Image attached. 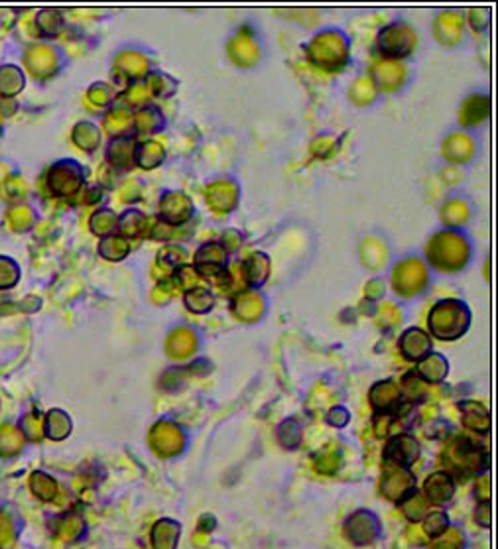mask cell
<instances>
[{
    "label": "cell",
    "instance_id": "52a82bcc",
    "mask_svg": "<svg viewBox=\"0 0 498 549\" xmlns=\"http://www.w3.org/2000/svg\"><path fill=\"white\" fill-rule=\"evenodd\" d=\"M30 218H32V213L26 209V207H14L10 213H8V223L14 230H24L28 225H30Z\"/></svg>",
    "mask_w": 498,
    "mask_h": 549
},
{
    "label": "cell",
    "instance_id": "277c9868",
    "mask_svg": "<svg viewBox=\"0 0 498 549\" xmlns=\"http://www.w3.org/2000/svg\"><path fill=\"white\" fill-rule=\"evenodd\" d=\"M24 87V77L20 69L8 67L0 69V91L2 95H16Z\"/></svg>",
    "mask_w": 498,
    "mask_h": 549
},
{
    "label": "cell",
    "instance_id": "8992f818",
    "mask_svg": "<svg viewBox=\"0 0 498 549\" xmlns=\"http://www.w3.org/2000/svg\"><path fill=\"white\" fill-rule=\"evenodd\" d=\"M20 278V270L14 260L0 256V289L2 287H12Z\"/></svg>",
    "mask_w": 498,
    "mask_h": 549
},
{
    "label": "cell",
    "instance_id": "ba28073f",
    "mask_svg": "<svg viewBox=\"0 0 498 549\" xmlns=\"http://www.w3.org/2000/svg\"><path fill=\"white\" fill-rule=\"evenodd\" d=\"M22 433L26 435V437H30L32 441H38V439L42 437V425H40L38 415L30 413V415H26V417H24Z\"/></svg>",
    "mask_w": 498,
    "mask_h": 549
},
{
    "label": "cell",
    "instance_id": "30bf717a",
    "mask_svg": "<svg viewBox=\"0 0 498 549\" xmlns=\"http://www.w3.org/2000/svg\"><path fill=\"white\" fill-rule=\"evenodd\" d=\"M0 518H2V516H0Z\"/></svg>",
    "mask_w": 498,
    "mask_h": 549
},
{
    "label": "cell",
    "instance_id": "7a4b0ae2",
    "mask_svg": "<svg viewBox=\"0 0 498 549\" xmlns=\"http://www.w3.org/2000/svg\"><path fill=\"white\" fill-rule=\"evenodd\" d=\"M24 433L18 427L2 425L0 427V457H14L22 451Z\"/></svg>",
    "mask_w": 498,
    "mask_h": 549
},
{
    "label": "cell",
    "instance_id": "5b68a950",
    "mask_svg": "<svg viewBox=\"0 0 498 549\" xmlns=\"http://www.w3.org/2000/svg\"><path fill=\"white\" fill-rule=\"evenodd\" d=\"M70 417L63 412H49L46 420V431L51 439H63L70 433Z\"/></svg>",
    "mask_w": 498,
    "mask_h": 549
},
{
    "label": "cell",
    "instance_id": "9c48e42d",
    "mask_svg": "<svg viewBox=\"0 0 498 549\" xmlns=\"http://www.w3.org/2000/svg\"><path fill=\"white\" fill-rule=\"evenodd\" d=\"M14 541V526L8 520V516L0 518V548H8Z\"/></svg>",
    "mask_w": 498,
    "mask_h": 549
},
{
    "label": "cell",
    "instance_id": "3957f363",
    "mask_svg": "<svg viewBox=\"0 0 498 549\" xmlns=\"http://www.w3.org/2000/svg\"><path fill=\"white\" fill-rule=\"evenodd\" d=\"M30 486H32V492H34L35 496H38L40 500H44V502H49V500L56 496V492H58L56 481L49 479L44 472H34V475L30 477Z\"/></svg>",
    "mask_w": 498,
    "mask_h": 549
},
{
    "label": "cell",
    "instance_id": "6da1fadb",
    "mask_svg": "<svg viewBox=\"0 0 498 549\" xmlns=\"http://www.w3.org/2000/svg\"><path fill=\"white\" fill-rule=\"evenodd\" d=\"M79 182H81L79 168L71 161L70 164L61 161L58 166H54V170L49 172V189H54V193L58 195L73 193Z\"/></svg>",
    "mask_w": 498,
    "mask_h": 549
}]
</instances>
